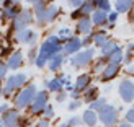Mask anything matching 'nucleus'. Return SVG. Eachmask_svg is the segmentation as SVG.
Listing matches in <instances>:
<instances>
[{"instance_id": "1", "label": "nucleus", "mask_w": 134, "mask_h": 127, "mask_svg": "<svg viewBox=\"0 0 134 127\" xmlns=\"http://www.w3.org/2000/svg\"><path fill=\"white\" fill-rule=\"evenodd\" d=\"M59 49H61V47H59V39H57L56 36H51L48 41L43 44V47H41V54H39V57L36 59L38 67L44 65V62L48 61V59H51Z\"/></svg>"}, {"instance_id": "2", "label": "nucleus", "mask_w": 134, "mask_h": 127, "mask_svg": "<svg viewBox=\"0 0 134 127\" xmlns=\"http://www.w3.org/2000/svg\"><path fill=\"white\" fill-rule=\"evenodd\" d=\"M100 121H102L105 125H115L118 121V112L113 106H103L100 109Z\"/></svg>"}, {"instance_id": "3", "label": "nucleus", "mask_w": 134, "mask_h": 127, "mask_svg": "<svg viewBox=\"0 0 134 127\" xmlns=\"http://www.w3.org/2000/svg\"><path fill=\"white\" fill-rule=\"evenodd\" d=\"M35 95H36L35 86H28L26 90H23L18 95V98H16V106H18V108H25V106H28L33 99H35Z\"/></svg>"}, {"instance_id": "4", "label": "nucleus", "mask_w": 134, "mask_h": 127, "mask_svg": "<svg viewBox=\"0 0 134 127\" xmlns=\"http://www.w3.org/2000/svg\"><path fill=\"white\" fill-rule=\"evenodd\" d=\"M119 95H121L123 101L129 103L134 99V85L131 82H128V80H124V82H121V85H119Z\"/></svg>"}, {"instance_id": "5", "label": "nucleus", "mask_w": 134, "mask_h": 127, "mask_svg": "<svg viewBox=\"0 0 134 127\" xmlns=\"http://www.w3.org/2000/svg\"><path fill=\"white\" fill-rule=\"evenodd\" d=\"M92 57H93V49L85 51V52H82V54H79V56H75V57L72 59V65H75V67H83V65H87V64H90Z\"/></svg>"}, {"instance_id": "6", "label": "nucleus", "mask_w": 134, "mask_h": 127, "mask_svg": "<svg viewBox=\"0 0 134 127\" xmlns=\"http://www.w3.org/2000/svg\"><path fill=\"white\" fill-rule=\"evenodd\" d=\"M26 82V75L23 73H20V75H13L8 78V82H7V88H5V93H10L12 90L18 88V86H21L23 83Z\"/></svg>"}, {"instance_id": "7", "label": "nucleus", "mask_w": 134, "mask_h": 127, "mask_svg": "<svg viewBox=\"0 0 134 127\" xmlns=\"http://www.w3.org/2000/svg\"><path fill=\"white\" fill-rule=\"evenodd\" d=\"M46 99H48V95L44 91L38 93L36 98H35V103H33V112H39L44 106H46Z\"/></svg>"}, {"instance_id": "8", "label": "nucleus", "mask_w": 134, "mask_h": 127, "mask_svg": "<svg viewBox=\"0 0 134 127\" xmlns=\"http://www.w3.org/2000/svg\"><path fill=\"white\" fill-rule=\"evenodd\" d=\"M30 21H31V13L25 10V11H21V13H20V16L16 18V21H15V26H16L18 29H21L23 26H26V25H28Z\"/></svg>"}, {"instance_id": "9", "label": "nucleus", "mask_w": 134, "mask_h": 127, "mask_svg": "<svg viewBox=\"0 0 134 127\" xmlns=\"http://www.w3.org/2000/svg\"><path fill=\"white\" fill-rule=\"evenodd\" d=\"M16 121H18V112L10 111V112H7V116L3 119V124H5V127H15Z\"/></svg>"}, {"instance_id": "10", "label": "nucleus", "mask_w": 134, "mask_h": 127, "mask_svg": "<svg viewBox=\"0 0 134 127\" xmlns=\"http://www.w3.org/2000/svg\"><path fill=\"white\" fill-rule=\"evenodd\" d=\"M118 73V65L116 64H110L106 69L103 70V75H102V80H110V78H113Z\"/></svg>"}, {"instance_id": "11", "label": "nucleus", "mask_w": 134, "mask_h": 127, "mask_svg": "<svg viewBox=\"0 0 134 127\" xmlns=\"http://www.w3.org/2000/svg\"><path fill=\"white\" fill-rule=\"evenodd\" d=\"M132 8V0H116V10L119 13H124Z\"/></svg>"}, {"instance_id": "12", "label": "nucleus", "mask_w": 134, "mask_h": 127, "mask_svg": "<svg viewBox=\"0 0 134 127\" xmlns=\"http://www.w3.org/2000/svg\"><path fill=\"white\" fill-rule=\"evenodd\" d=\"M80 46H82V41H80V39H70L69 41V44L65 46V52L67 54H72V52H75V51H79V47Z\"/></svg>"}, {"instance_id": "13", "label": "nucleus", "mask_w": 134, "mask_h": 127, "mask_svg": "<svg viewBox=\"0 0 134 127\" xmlns=\"http://www.w3.org/2000/svg\"><path fill=\"white\" fill-rule=\"evenodd\" d=\"M118 51V46L115 43H105L102 46V54L103 56H111L113 52H116Z\"/></svg>"}, {"instance_id": "14", "label": "nucleus", "mask_w": 134, "mask_h": 127, "mask_svg": "<svg viewBox=\"0 0 134 127\" xmlns=\"http://www.w3.org/2000/svg\"><path fill=\"white\" fill-rule=\"evenodd\" d=\"M77 29H79L80 33H88V31L92 29V21H90L88 18H82V20L79 21Z\"/></svg>"}, {"instance_id": "15", "label": "nucleus", "mask_w": 134, "mask_h": 127, "mask_svg": "<svg viewBox=\"0 0 134 127\" xmlns=\"http://www.w3.org/2000/svg\"><path fill=\"white\" fill-rule=\"evenodd\" d=\"M88 83H90V77H88V75H80V77L77 78L75 88H77V90H83L85 86H88Z\"/></svg>"}, {"instance_id": "16", "label": "nucleus", "mask_w": 134, "mask_h": 127, "mask_svg": "<svg viewBox=\"0 0 134 127\" xmlns=\"http://www.w3.org/2000/svg\"><path fill=\"white\" fill-rule=\"evenodd\" d=\"M20 64H21V54H20V52H15L8 61V67L10 69H16V67H20Z\"/></svg>"}, {"instance_id": "17", "label": "nucleus", "mask_w": 134, "mask_h": 127, "mask_svg": "<svg viewBox=\"0 0 134 127\" xmlns=\"http://www.w3.org/2000/svg\"><path fill=\"white\" fill-rule=\"evenodd\" d=\"M18 39L21 43H31L33 39H35V33H31V31H20Z\"/></svg>"}, {"instance_id": "18", "label": "nucleus", "mask_w": 134, "mask_h": 127, "mask_svg": "<svg viewBox=\"0 0 134 127\" xmlns=\"http://www.w3.org/2000/svg\"><path fill=\"white\" fill-rule=\"evenodd\" d=\"M57 7H54V5H51V7H48L46 8V11H44V18H46V21H51L52 18H56V15H57Z\"/></svg>"}, {"instance_id": "19", "label": "nucleus", "mask_w": 134, "mask_h": 127, "mask_svg": "<svg viewBox=\"0 0 134 127\" xmlns=\"http://www.w3.org/2000/svg\"><path fill=\"white\" fill-rule=\"evenodd\" d=\"M62 64V56H52L49 61V69L51 70H57Z\"/></svg>"}, {"instance_id": "20", "label": "nucleus", "mask_w": 134, "mask_h": 127, "mask_svg": "<svg viewBox=\"0 0 134 127\" xmlns=\"http://www.w3.org/2000/svg\"><path fill=\"white\" fill-rule=\"evenodd\" d=\"M106 21V11H102V10H98L93 13V23H97V25H102Z\"/></svg>"}, {"instance_id": "21", "label": "nucleus", "mask_w": 134, "mask_h": 127, "mask_svg": "<svg viewBox=\"0 0 134 127\" xmlns=\"http://www.w3.org/2000/svg\"><path fill=\"white\" fill-rule=\"evenodd\" d=\"M83 121L88 124V125H95V122H97V116H95V112H93L92 109H90V111H87L85 114H83Z\"/></svg>"}, {"instance_id": "22", "label": "nucleus", "mask_w": 134, "mask_h": 127, "mask_svg": "<svg viewBox=\"0 0 134 127\" xmlns=\"http://www.w3.org/2000/svg\"><path fill=\"white\" fill-rule=\"evenodd\" d=\"M121 59H123V54H121V51H116V52H113V54H111V57H110V61H111V64H119V62H121Z\"/></svg>"}, {"instance_id": "23", "label": "nucleus", "mask_w": 134, "mask_h": 127, "mask_svg": "<svg viewBox=\"0 0 134 127\" xmlns=\"http://www.w3.org/2000/svg\"><path fill=\"white\" fill-rule=\"evenodd\" d=\"M95 43H97V46H103L106 43V34L105 33H98L95 36Z\"/></svg>"}, {"instance_id": "24", "label": "nucleus", "mask_w": 134, "mask_h": 127, "mask_svg": "<svg viewBox=\"0 0 134 127\" xmlns=\"http://www.w3.org/2000/svg\"><path fill=\"white\" fill-rule=\"evenodd\" d=\"M92 8H93V2H92V0H88V2H85L83 7L80 8V13H90Z\"/></svg>"}, {"instance_id": "25", "label": "nucleus", "mask_w": 134, "mask_h": 127, "mask_svg": "<svg viewBox=\"0 0 134 127\" xmlns=\"http://www.w3.org/2000/svg\"><path fill=\"white\" fill-rule=\"evenodd\" d=\"M48 86H49V90L57 91V90H61V82H59V80H51L48 83Z\"/></svg>"}, {"instance_id": "26", "label": "nucleus", "mask_w": 134, "mask_h": 127, "mask_svg": "<svg viewBox=\"0 0 134 127\" xmlns=\"http://www.w3.org/2000/svg\"><path fill=\"white\" fill-rule=\"evenodd\" d=\"M5 15L7 16H15L16 15V8H15V7H5Z\"/></svg>"}, {"instance_id": "27", "label": "nucleus", "mask_w": 134, "mask_h": 127, "mask_svg": "<svg viewBox=\"0 0 134 127\" xmlns=\"http://www.w3.org/2000/svg\"><path fill=\"white\" fill-rule=\"evenodd\" d=\"M98 5H100V8H102V11L110 10V3H108V0H102V2H100Z\"/></svg>"}, {"instance_id": "28", "label": "nucleus", "mask_w": 134, "mask_h": 127, "mask_svg": "<svg viewBox=\"0 0 134 127\" xmlns=\"http://www.w3.org/2000/svg\"><path fill=\"white\" fill-rule=\"evenodd\" d=\"M126 119H128V122H134V109H129L126 112Z\"/></svg>"}, {"instance_id": "29", "label": "nucleus", "mask_w": 134, "mask_h": 127, "mask_svg": "<svg viewBox=\"0 0 134 127\" xmlns=\"http://www.w3.org/2000/svg\"><path fill=\"white\" fill-rule=\"evenodd\" d=\"M95 96H97V90L93 88L92 91H88V93H87V101H92V99L95 98Z\"/></svg>"}, {"instance_id": "30", "label": "nucleus", "mask_w": 134, "mask_h": 127, "mask_svg": "<svg viewBox=\"0 0 134 127\" xmlns=\"http://www.w3.org/2000/svg\"><path fill=\"white\" fill-rule=\"evenodd\" d=\"M59 34H61V38H64V39H67V38H70V29H61V33H59Z\"/></svg>"}, {"instance_id": "31", "label": "nucleus", "mask_w": 134, "mask_h": 127, "mask_svg": "<svg viewBox=\"0 0 134 127\" xmlns=\"http://www.w3.org/2000/svg\"><path fill=\"white\" fill-rule=\"evenodd\" d=\"M103 106H105V99H102V101H95V103L92 104V109H95V108H100V109H102Z\"/></svg>"}, {"instance_id": "32", "label": "nucleus", "mask_w": 134, "mask_h": 127, "mask_svg": "<svg viewBox=\"0 0 134 127\" xmlns=\"http://www.w3.org/2000/svg\"><path fill=\"white\" fill-rule=\"evenodd\" d=\"M69 124H70L72 127H75V125H79V124H80V119H79V117H72Z\"/></svg>"}, {"instance_id": "33", "label": "nucleus", "mask_w": 134, "mask_h": 127, "mask_svg": "<svg viewBox=\"0 0 134 127\" xmlns=\"http://www.w3.org/2000/svg\"><path fill=\"white\" fill-rule=\"evenodd\" d=\"M52 114H54V112H52V108H51V106H48V108H46V116L52 117Z\"/></svg>"}, {"instance_id": "34", "label": "nucleus", "mask_w": 134, "mask_h": 127, "mask_svg": "<svg viewBox=\"0 0 134 127\" xmlns=\"http://www.w3.org/2000/svg\"><path fill=\"white\" fill-rule=\"evenodd\" d=\"M5 72H7V67H5V65H2V64H0V78H2V77L5 75Z\"/></svg>"}, {"instance_id": "35", "label": "nucleus", "mask_w": 134, "mask_h": 127, "mask_svg": "<svg viewBox=\"0 0 134 127\" xmlns=\"http://www.w3.org/2000/svg\"><path fill=\"white\" fill-rule=\"evenodd\" d=\"M82 2H83V0H70V3L74 7H80V5H82Z\"/></svg>"}, {"instance_id": "36", "label": "nucleus", "mask_w": 134, "mask_h": 127, "mask_svg": "<svg viewBox=\"0 0 134 127\" xmlns=\"http://www.w3.org/2000/svg\"><path fill=\"white\" fill-rule=\"evenodd\" d=\"M38 127H49V125H48V122H46V121H41V122L38 124Z\"/></svg>"}, {"instance_id": "37", "label": "nucleus", "mask_w": 134, "mask_h": 127, "mask_svg": "<svg viewBox=\"0 0 134 127\" xmlns=\"http://www.w3.org/2000/svg\"><path fill=\"white\" fill-rule=\"evenodd\" d=\"M116 18H118V13H111V15H110V20H111V21H115Z\"/></svg>"}, {"instance_id": "38", "label": "nucleus", "mask_w": 134, "mask_h": 127, "mask_svg": "<svg viewBox=\"0 0 134 127\" xmlns=\"http://www.w3.org/2000/svg\"><path fill=\"white\" fill-rule=\"evenodd\" d=\"M118 127H132V125H129V124H128V122H124V124H119V125H118Z\"/></svg>"}, {"instance_id": "39", "label": "nucleus", "mask_w": 134, "mask_h": 127, "mask_svg": "<svg viewBox=\"0 0 134 127\" xmlns=\"http://www.w3.org/2000/svg\"><path fill=\"white\" fill-rule=\"evenodd\" d=\"M77 106H79V103H72V104H70V109H75Z\"/></svg>"}, {"instance_id": "40", "label": "nucleus", "mask_w": 134, "mask_h": 127, "mask_svg": "<svg viewBox=\"0 0 134 127\" xmlns=\"http://www.w3.org/2000/svg\"><path fill=\"white\" fill-rule=\"evenodd\" d=\"M131 20H132V21H134V11H132V15H131Z\"/></svg>"}, {"instance_id": "41", "label": "nucleus", "mask_w": 134, "mask_h": 127, "mask_svg": "<svg viewBox=\"0 0 134 127\" xmlns=\"http://www.w3.org/2000/svg\"><path fill=\"white\" fill-rule=\"evenodd\" d=\"M93 2H97V3H100V2H102V0H93Z\"/></svg>"}, {"instance_id": "42", "label": "nucleus", "mask_w": 134, "mask_h": 127, "mask_svg": "<svg viewBox=\"0 0 134 127\" xmlns=\"http://www.w3.org/2000/svg\"><path fill=\"white\" fill-rule=\"evenodd\" d=\"M2 125H3V121H0V127H2Z\"/></svg>"}, {"instance_id": "43", "label": "nucleus", "mask_w": 134, "mask_h": 127, "mask_svg": "<svg viewBox=\"0 0 134 127\" xmlns=\"http://www.w3.org/2000/svg\"><path fill=\"white\" fill-rule=\"evenodd\" d=\"M61 127H67V124H62V125H61Z\"/></svg>"}, {"instance_id": "44", "label": "nucleus", "mask_w": 134, "mask_h": 127, "mask_svg": "<svg viewBox=\"0 0 134 127\" xmlns=\"http://www.w3.org/2000/svg\"><path fill=\"white\" fill-rule=\"evenodd\" d=\"M28 2H35V0H28Z\"/></svg>"}, {"instance_id": "45", "label": "nucleus", "mask_w": 134, "mask_h": 127, "mask_svg": "<svg viewBox=\"0 0 134 127\" xmlns=\"http://www.w3.org/2000/svg\"><path fill=\"white\" fill-rule=\"evenodd\" d=\"M13 2H18V0H13Z\"/></svg>"}]
</instances>
